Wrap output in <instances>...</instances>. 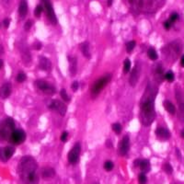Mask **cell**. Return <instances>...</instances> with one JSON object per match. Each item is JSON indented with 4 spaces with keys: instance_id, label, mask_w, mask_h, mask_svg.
I'll return each instance as SVG.
<instances>
[{
    "instance_id": "b9f144b4",
    "label": "cell",
    "mask_w": 184,
    "mask_h": 184,
    "mask_svg": "<svg viewBox=\"0 0 184 184\" xmlns=\"http://www.w3.org/2000/svg\"><path fill=\"white\" fill-rule=\"evenodd\" d=\"M42 46V45L41 42H35V44H34V46H33V47H34V49H35V50H37V51H38V50H41Z\"/></svg>"
},
{
    "instance_id": "c3c4849f",
    "label": "cell",
    "mask_w": 184,
    "mask_h": 184,
    "mask_svg": "<svg viewBox=\"0 0 184 184\" xmlns=\"http://www.w3.org/2000/svg\"><path fill=\"white\" fill-rule=\"evenodd\" d=\"M3 65H4V61L2 60V59H0V70L2 69V67H3Z\"/></svg>"
},
{
    "instance_id": "4fadbf2b",
    "label": "cell",
    "mask_w": 184,
    "mask_h": 184,
    "mask_svg": "<svg viewBox=\"0 0 184 184\" xmlns=\"http://www.w3.org/2000/svg\"><path fill=\"white\" fill-rule=\"evenodd\" d=\"M129 148H130V138H129L128 135H125L119 144V148H118L119 155L125 156L129 151Z\"/></svg>"
},
{
    "instance_id": "ffe728a7",
    "label": "cell",
    "mask_w": 184,
    "mask_h": 184,
    "mask_svg": "<svg viewBox=\"0 0 184 184\" xmlns=\"http://www.w3.org/2000/svg\"><path fill=\"white\" fill-rule=\"evenodd\" d=\"M18 14L21 18H25L26 15L28 14V2H27V0H20L18 7Z\"/></svg>"
},
{
    "instance_id": "bcb514c9",
    "label": "cell",
    "mask_w": 184,
    "mask_h": 184,
    "mask_svg": "<svg viewBox=\"0 0 184 184\" xmlns=\"http://www.w3.org/2000/svg\"><path fill=\"white\" fill-rule=\"evenodd\" d=\"M181 66L184 67V54L181 55Z\"/></svg>"
},
{
    "instance_id": "8d00e7d4",
    "label": "cell",
    "mask_w": 184,
    "mask_h": 184,
    "mask_svg": "<svg viewBox=\"0 0 184 184\" xmlns=\"http://www.w3.org/2000/svg\"><path fill=\"white\" fill-rule=\"evenodd\" d=\"M31 26H32V21L31 20H27L24 24V30H30V29L31 28Z\"/></svg>"
},
{
    "instance_id": "603a6c76",
    "label": "cell",
    "mask_w": 184,
    "mask_h": 184,
    "mask_svg": "<svg viewBox=\"0 0 184 184\" xmlns=\"http://www.w3.org/2000/svg\"><path fill=\"white\" fill-rule=\"evenodd\" d=\"M139 168H140V169L142 170V172H144V173H146V172L150 171L151 166H150L149 160H147V159H141L140 164H139Z\"/></svg>"
},
{
    "instance_id": "d6986e66",
    "label": "cell",
    "mask_w": 184,
    "mask_h": 184,
    "mask_svg": "<svg viewBox=\"0 0 184 184\" xmlns=\"http://www.w3.org/2000/svg\"><path fill=\"white\" fill-rule=\"evenodd\" d=\"M39 66L44 71H50L52 69V63L48 58L44 56H40L39 57Z\"/></svg>"
},
{
    "instance_id": "9c48e42d",
    "label": "cell",
    "mask_w": 184,
    "mask_h": 184,
    "mask_svg": "<svg viewBox=\"0 0 184 184\" xmlns=\"http://www.w3.org/2000/svg\"><path fill=\"white\" fill-rule=\"evenodd\" d=\"M42 2L44 4V9L45 10L46 16L50 20V22L53 25L57 24V18L55 16V13H54L53 7L51 1L50 0H42Z\"/></svg>"
},
{
    "instance_id": "2e32d148",
    "label": "cell",
    "mask_w": 184,
    "mask_h": 184,
    "mask_svg": "<svg viewBox=\"0 0 184 184\" xmlns=\"http://www.w3.org/2000/svg\"><path fill=\"white\" fill-rule=\"evenodd\" d=\"M55 176V170L51 167H44L41 169V177L44 179H53Z\"/></svg>"
},
{
    "instance_id": "5bb4252c",
    "label": "cell",
    "mask_w": 184,
    "mask_h": 184,
    "mask_svg": "<svg viewBox=\"0 0 184 184\" xmlns=\"http://www.w3.org/2000/svg\"><path fill=\"white\" fill-rule=\"evenodd\" d=\"M12 91V85H11L9 82H6L4 83L1 88H0V99H7L9 98Z\"/></svg>"
},
{
    "instance_id": "ab89813d",
    "label": "cell",
    "mask_w": 184,
    "mask_h": 184,
    "mask_svg": "<svg viewBox=\"0 0 184 184\" xmlns=\"http://www.w3.org/2000/svg\"><path fill=\"white\" fill-rule=\"evenodd\" d=\"M9 24H10V19H9V18H5V19L3 20V26L5 27L6 29L9 28Z\"/></svg>"
},
{
    "instance_id": "7bdbcfd3",
    "label": "cell",
    "mask_w": 184,
    "mask_h": 184,
    "mask_svg": "<svg viewBox=\"0 0 184 184\" xmlns=\"http://www.w3.org/2000/svg\"><path fill=\"white\" fill-rule=\"evenodd\" d=\"M140 161H141V159H135V162H134L135 167H139Z\"/></svg>"
},
{
    "instance_id": "74e56055",
    "label": "cell",
    "mask_w": 184,
    "mask_h": 184,
    "mask_svg": "<svg viewBox=\"0 0 184 184\" xmlns=\"http://www.w3.org/2000/svg\"><path fill=\"white\" fill-rule=\"evenodd\" d=\"M171 24H172V23H171L169 20H167V21H165V22L163 23L164 29L167 30H169L170 29V27H171Z\"/></svg>"
},
{
    "instance_id": "d6a6232c",
    "label": "cell",
    "mask_w": 184,
    "mask_h": 184,
    "mask_svg": "<svg viewBox=\"0 0 184 184\" xmlns=\"http://www.w3.org/2000/svg\"><path fill=\"white\" fill-rule=\"evenodd\" d=\"M113 167H114V165H113V163L111 161H109V160H108V161H106L104 163V169L106 171L112 170Z\"/></svg>"
},
{
    "instance_id": "4316f807",
    "label": "cell",
    "mask_w": 184,
    "mask_h": 184,
    "mask_svg": "<svg viewBox=\"0 0 184 184\" xmlns=\"http://www.w3.org/2000/svg\"><path fill=\"white\" fill-rule=\"evenodd\" d=\"M164 78H165L167 81H169L171 83V82H173L175 80V75H174L173 72L169 71V72H167L165 75H164Z\"/></svg>"
},
{
    "instance_id": "6da1fadb",
    "label": "cell",
    "mask_w": 184,
    "mask_h": 184,
    "mask_svg": "<svg viewBox=\"0 0 184 184\" xmlns=\"http://www.w3.org/2000/svg\"><path fill=\"white\" fill-rule=\"evenodd\" d=\"M158 93L156 86L148 84L140 102V121L144 126H149L156 118L155 99Z\"/></svg>"
},
{
    "instance_id": "1f68e13d",
    "label": "cell",
    "mask_w": 184,
    "mask_h": 184,
    "mask_svg": "<svg viewBox=\"0 0 184 184\" xmlns=\"http://www.w3.org/2000/svg\"><path fill=\"white\" fill-rule=\"evenodd\" d=\"M16 80L18 83H22V82H24L26 80V75L24 73H18L17 77H16Z\"/></svg>"
},
{
    "instance_id": "f35d334b",
    "label": "cell",
    "mask_w": 184,
    "mask_h": 184,
    "mask_svg": "<svg viewBox=\"0 0 184 184\" xmlns=\"http://www.w3.org/2000/svg\"><path fill=\"white\" fill-rule=\"evenodd\" d=\"M72 89H73V91H77L78 88H79V83H78L77 81H75L74 83L72 84Z\"/></svg>"
},
{
    "instance_id": "8992f818",
    "label": "cell",
    "mask_w": 184,
    "mask_h": 184,
    "mask_svg": "<svg viewBox=\"0 0 184 184\" xmlns=\"http://www.w3.org/2000/svg\"><path fill=\"white\" fill-rule=\"evenodd\" d=\"M175 96L177 102L179 104V112H178V117L179 120L181 123H184V94L181 88L178 87L175 89Z\"/></svg>"
},
{
    "instance_id": "4dcf8cb0",
    "label": "cell",
    "mask_w": 184,
    "mask_h": 184,
    "mask_svg": "<svg viewBox=\"0 0 184 184\" xmlns=\"http://www.w3.org/2000/svg\"><path fill=\"white\" fill-rule=\"evenodd\" d=\"M138 181H139V184H146V181H147V178L146 176V173H140L139 176H138Z\"/></svg>"
},
{
    "instance_id": "d4e9b609",
    "label": "cell",
    "mask_w": 184,
    "mask_h": 184,
    "mask_svg": "<svg viewBox=\"0 0 184 184\" xmlns=\"http://www.w3.org/2000/svg\"><path fill=\"white\" fill-rule=\"evenodd\" d=\"M147 55H148V57H149V59H151V60H153V61H155V60H156L158 59V53H156V50L153 48V47H150L149 49H148V51H147Z\"/></svg>"
},
{
    "instance_id": "52a82bcc",
    "label": "cell",
    "mask_w": 184,
    "mask_h": 184,
    "mask_svg": "<svg viewBox=\"0 0 184 184\" xmlns=\"http://www.w3.org/2000/svg\"><path fill=\"white\" fill-rule=\"evenodd\" d=\"M35 86H36V88L39 90L44 92L46 95L52 96L56 92V88L51 83H49V82H47V81H44V80H42V79L36 80L35 81Z\"/></svg>"
},
{
    "instance_id": "60d3db41",
    "label": "cell",
    "mask_w": 184,
    "mask_h": 184,
    "mask_svg": "<svg viewBox=\"0 0 184 184\" xmlns=\"http://www.w3.org/2000/svg\"><path fill=\"white\" fill-rule=\"evenodd\" d=\"M67 137H68V134L66 132H64L61 135V141L62 142H65V141L67 140Z\"/></svg>"
},
{
    "instance_id": "f6af8a7d",
    "label": "cell",
    "mask_w": 184,
    "mask_h": 184,
    "mask_svg": "<svg viewBox=\"0 0 184 184\" xmlns=\"http://www.w3.org/2000/svg\"><path fill=\"white\" fill-rule=\"evenodd\" d=\"M176 154H177L179 159H181V152H179V150L178 149V148L176 149Z\"/></svg>"
},
{
    "instance_id": "7a4b0ae2",
    "label": "cell",
    "mask_w": 184,
    "mask_h": 184,
    "mask_svg": "<svg viewBox=\"0 0 184 184\" xmlns=\"http://www.w3.org/2000/svg\"><path fill=\"white\" fill-rule=\"evenodd\" d=\"M18 172L23 184H39L38 164L32 156H23L18 163Z\"/></svg>"
},
{
    "instance_id": "ee69618b",
    "label": "cell",
    "mask_w": 184,
    "mask_h": 184,
    "mask_svg": "<svg viewBox=\"0 0 184 184\" xmlns=\"http://www.w3.org/2000/svg\"><path fill=\"white\" fill-rule=\"evenodd\" d=\"M111 144H111V140H107V141H106V146H107V147L111 148V147L112 146Z\"/></svg>"
},
{
    "instance_id": "9a60e30c",
    "label": "cell",
    "mask_w": 184,
    "mask_h": 184,
    "mask_svg": "<svg viewBox=\"0 0 184 184\" xmlns=\"http://www.w3.org/2000/svg\"><path fill=\"white\" fill-rule=\"evenodd\" d=\"M156 135L159 140H162V141H166V140H169L170 137V133L169 131L168 130L167 128H164V127H158L156 129Z\"/></svg>"
},
{
    "instance_id": "ba28073f",
    "label": "cell",
    "mask_w": 184,
    "mask_h": 184,
    "mask_svg": "<svg viewBox=\"0 0 184 184\" xmlns=\"http://www.w3.org/2000/svg\"><path fill=\"white\" fill-rule=\"evenodd\" d=\"M26 133L22 129H15L12 134H11L9 141L10 144L18 146V144H20L24 142L26 140Z\"/></svg>"
},
{
    "instance_id": "8fae6325",
    "label": "cell",
    "mask_w": 184,
    "mask_h": 184,
    "mask_svg": "<svg viewBox=\"0 0 184 184\" xmlns=\"http://www.w3.org/2000/svg\"><path fill=\"white\" fill-rule=\"evenodd\" d=\"M49 109L51 111H56L57 113H59L61 116H65L66 111H67L66 105L59 100H53L49 104Z\"/></svg>"
},
{
    "instance_id": "5b68a950",
    "label": "cell",
    "mask_w": 184,
    "mask_h": 184,
    "mask_svg": "<svg viewBox=\"0 0 184 184\" xmlns=\"http://www.w3.org/2000/svg\"><path fill=\"white\" fill-rule=\"evenodd\" d=\"M111 74H107V75L103 76L102 77L99 78V79L92 85L90 92H91V97L93 99H95V98L99 95L100 92L105 88V86L109 84V82L111 81Z\"/></svg>"
},
{
    "instance_id": "e0dca14e",
    "label": "cell",
    "mask_w": 184,
    "mask_h": 184,
    "mask_svg": "<svg viewBox=\"0 0 184 184\" xmlns=\"http://www.w3.org/2000/svg\"><path fill=\"white\" fill-rule=\"evenodd\" d=\"M139 77H140V70L138 66H135V67L133 69V71L131 72L130 78H129V83L132 86V87H135L136 84L138 83L139 80Z\"/></svg>"
},
{
    "instance_id": "30bf717a",
    "label": "cell",
    "mask_w": 184,
    "mask_h": 184,
    "mask_svg": "<svg viewBox=\"0 0 184 184\" xmlns=\"http://www.w3.org/2000/svg\"><path fill=\"white\" fill-rule=\"evenodd\" d=\"M80 151H81V146L79 143L75 144V146L72 147V149L69 151L67 155V159L68 162L72 165H76L79 160L80 156Z\"/></svg>"
},
{
    "instance_id": "7c38bea8",
    "label": "cell",
    "mask_w": 184,
    "mask_h": 184,
    "mask_svg": "<svg viewBox=\"0 0 184 184\" xmlns=\"http://www.w3.org/2000/svg\"><path fill=\"white\" fill-rule=\"evenodd\" d=\"M15 153V148L13 146L0 147V160L3 162H7L9 160Z\"/></svg>"
},
{
    "instance_id": "681fc988",
    "label": "cell",
    "mask_w": 184,
    "mask_h": 184,
    "mask_svg": "<svg viewBox=\"0 0 184 184\" xmlns=\"http://www.w3.org/2000/svg\"><path fill=\"white\" fill-rule=\"evenodd\" d=\"M107 4H108L109 7H111L112 5V0H108V3Z\"/></svg>"
},
{
    "instance_id": "f907efd6",
    "label": "cell",
    "mask_w": 184,
    "mask_h": 184,
    "mask_svg": "<svg viewBox=\"0 0 184 184\" xmlns=\"http://www.w3.org/2000/svg\"><path fill=\"white\" fill-rule=\"evenodd\" d=\"M181 138L184 139V130H182V131L181 132Z\"/></svg>"
},
{
    "instance_id": "ac0fdd59",
    "label": "cell",
    "mask_w": 184,
    "mask_h": 184,
    "mask_svg": "<svg viewBox=\"0 0 184 184\" xmlns=\"http://www.w3.org/2000/svg\"><path fill=\"white\" fill-rule=\"evenodd\" d=\"M68 62H69V74L70 76H76V74L77 72V58L68 55L67 57Z\"/></svg>"
},
{
    "instance_id": "816d5d0a",
    "label": "cell",
    "mask_w": 184,
    "mask_h": 184,
    "mask_svg": "<svg viewBox=\"0 0 184 184\" xmlns=\"http://www.w3.org/2000/svg\"><path fill=\"white\" fill-rule=\"evenodd\" d=\"M95 184H98V183H95Z\"/></svg>"
},
{
    "instance_id": "f1b7e54d",
    "label": "cell",
    "mask_w": 184,
    "mask_h": 184,
    "mask_svg": "<svg viewBox=\"0 0 184 184\" xmlns=\"http://www.w3.org/2000/svg\"><path fill=\"white\" fill-rule=\"evenodd\" d=\"M135 47V41H130L126 44V51L127 53H132Z\"/></svg>"
},
{
    "instance_id": "836d02e7",
    "label": "cell",
    "mask_w": 184,
    "mask_h": 184,
    "mask_svg": "<svg viewBox=\"0 0 184 184\" xmlns=\"http://www.w3.org/2000/svg\"><path fill=\"white\" fill-rule=\"evenodd\" d=\"M60 96H61V98H62L64 101H66V102L70 101V99H69V97L67 95V93H66L65 89H62V90L60 91Z\"/></svg>"
},
{
    "instance_id": "3957f363",
    "label": "cell",
    "mask_w": 184,
    "mask_h": 184,
    "mask_svg": "<svg viewBox=\"0 0 184 184\" xmlns=\"http://www.w3.org/2000/svg\"><path fill=\"white\" fill-rule=\"evenodd\" d=\"M15 130V121L9 117L0 122V141L9 140Z\"/></svg>"
},
{
    "instance_id": "f546056e",
    "label": "cell",
    "mask_w": 184,
    "mask_h": 184,
    "mask_svg": "<svg viewBox=\"0 0 184 184\" xmlns=\"http://www.w3.org/2000/svg\"><path fill=\"white\" fill-rule=\"evenodd\" d=\"M163 170L168 174H171L172 172H173V168L171 167L169 163H165L163 165Z\"/></svg>"
},
{
    "instance_id": "7dc6e473",
    "label": "cell",
    "mask_w": 184,
    "mask_h": 184,
    "mask_svg": "<svg viewBox=\"0 0 184 184\" xmlns=\"http://www.w3.org/2000/svg\"><path fill=\"white\" fill-rule=\"evenodd\" d=\"M4 53V47L2 44H0V54H3Z\"/></svg>"
},
{
    "instance_id": "d590c367",
    "label": "cell",
    "mask_w": 184,
    "mask_h": 184,
    "mask_svg": "<svg viewBox=\"0 0 184 184\" xmlns=\"http://www.w3.org/2000/svg\"><path fill=\"white\" fill-rule=\"evenodd\" d=\"M178 19H179V14L176 13V12H174V13H172V14L169 16V20L171 23H175L176 21L178 20Z\"/></svg>"
},
{
    "instance_id": "83f0119b",
    "label": "cell",
    "mask_w": 184,
    "mask_h": 184,
    "mask_svg": "<svg viewBox=\"0 0 184 184\" xmlns=\"http://www.w3.org/2000/svg\"><path fill=\"white\" fill-rule=\"evenodd\" d=\"M111 127H112L113 132H114L116 135H120L121 133H122V125H121L120 123H113Z\"/></svg>"
},
{
    "instance_id": "277c9868",
    "label": "cell",
    "mask_w": 184,
    "mask_h": 184,
    "mask_svg": "<svg viewBox=\"0 0 184 184\" xmlns=\"http://www.w3.org/2000/svg\"><path fill=\"white\" fill-rule=\"evenodd\" d=\"M181 51H182L181 41L175 40L169 42L166 47H164L162 52L167 57L170 58L171 60H173V57H174V60H175L181 54Z\"/></svg>"
},
{
    "instance_id": "e575fe53",
    "label": "cell",
    "mask_w": 184,
    "mask_h": 184,
    "mask_svg": "<svg viewBox=\"0 0 184 184\" xmlns=\"http://www.w3.org/2000/svg\"><path fill=\"white\" fill-rule=\"evenodd\" d=\"M42 11H44V7L41 6V5H39V6L36 7V9H35L34 14H35V16H36L37 18H39V17H41Z\"/></svg>"
},
{
    "instance_id": "44dd1931",
    "label": "cell",
    "mask_w": 184,
    "mask_h": 184,
    "mask_svg": "<svg viewBox=\"0 0 184 184\" xmlns=\"http://www.w3.org/2000/svg\"><path fill=\"white\" fill-rule=\"evenodd\" d=\"M21 51V56H22V60L24 61L25 65L26 64H29L30 62V51L28 50L26 46H22L20 48Z\"/></svg>"
},
{
    "instance_id": "cb8c5ba5",
    "label": "cell",
    "mask_w": 184,
    "mask_h": 184,
    "mask_svg": "<svg viewBox=\"0 0 184 184\" xmlns=\"http://www.w3.org/2000/svg\"><path fill=\"white\" fill-rule=\"evenodd\" d=\"M163 105H164V108L166 109V111L169 112V113H170V114L173 115V114H175V113H176V108L174 106V104L172 103V102H170L169 100H164Z\"/></svg>"
},
{
    "instance_id": "7402d4cb",
    "label": "cell",
    "mask_w": 184,
    "mask_h": 184,
    "mask_svg": "<svg viewBox=\"0 0 184 184\" xmlns=\"http://www.w3.org/2000/svg\"><path fill=\"white\" fill-rule=\"evenodd\" d=\"M80 50L86 58L88 59L90 58V51H89V44L88 42H84L83 44H80Z\"/></svg>"
},
{
    "instance_id": "484cf974",
    "label": "cell",
    "mask_w": 184,
    "mask_h": 184,
    "mask_svg": "<svg viewBox=\"0 0 184 184\" xmlns=\"http://www.w3.org/2000/svg\"><path fill=\"white\" fill-rule=\"evenodd\" d=\"M130 69H131V61L127 58V59L124 60V63H123V73L128 74Z\"/></svg>"
}]
</instances>
